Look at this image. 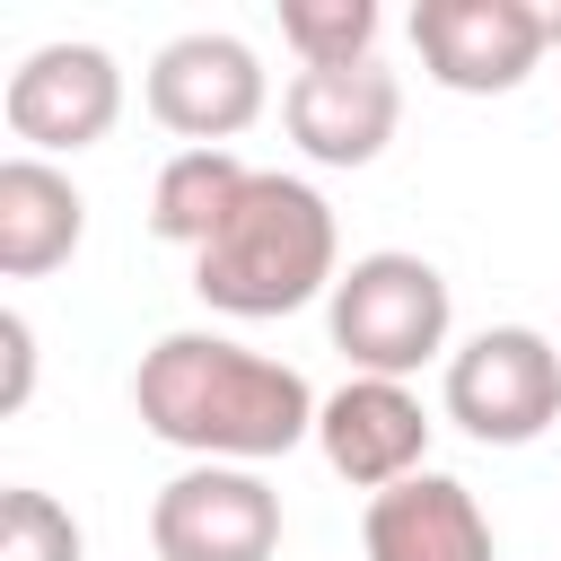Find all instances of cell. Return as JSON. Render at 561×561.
<instances>
[{
	"instance_id": "obj_15",
	"label": "cell",
	"mask_w": 561,
	"mask_h": 561,
	"mask_svg": "<svg viewBox=\"0 0 561 561\" xmlns=\"http://www.w3.org/2000/svg\"><path fill=\"white\" fill-rule=\"evenodd\" d=\"M0 561H79V517L53 491L9 482L0 491Z\"/></svg>"
},
{
	"instance_id": "obj_6",
	"label": "cell",
	"mask_w": 561,
	"mask_h": 561,
	"mask_svg": "<svg viewBox=\"0 0 561 561\" xmlns=\"http://www.w3.org/2000/svg\"><path fill=\"white\" fill-rule=\"evenodd\" d=\"M158 561H272L280 552V491L263 465H184L149 500Z\"/></svg>"
},
{
	"instance_id": "obj_13",
	"label": "cell",
	"mask_w": 561,
	"mask_h": 561,
	"mask_svg": "<svg viewBox=\"0 0 561 561\" xmlns=\"http://www.w3.org/2000/svg\"><path fill=\"white\" fill-rule=\"evenodd\" d=\"M245 158L237 149H175L167 167H158V184H149V228L167 237V245H210L219 237V219L237 210V193H245Z\"/></svg>"
},
{
	"instance_id": "obj_12",
	"label": "cell",
	"mask_w": 561,
	"mask_h": 561,
	"mask_svg": "<svg viewBox=\"0 0 561 561\" xmlns=\"http://www.w3.org/2000/svg\"><path fill=\"white\" fill-rule=\"evenodd\" d=\"M88 237V193L53 167V158H0V272L9 280H44L79 254Z\"/></svg>"
},
{
	"instance_id": "obj_7",
	"label": "cell",
	"mask_w": 561,
	"mask_h": 561,
	"mask_svg": "<svg viewBox=\"0 0 561 561\" xmlns=\"http://www.w3.org/2000/svg\"><path fill=\"white\" fill-rule=\"evenodd\" d=\"M140 96H149V114H158L175 140H193V149H228V140L272 105V79H263V61H254L245 35L193 26V35L158 44Z\"/></svg>"
},
{
	"instance_id": "obj_11",
	"label": "cell",
	"mask_w": 561,
	"mask_h": 561,
	"mask_svg": "<svg viewBox=\"0 0 561 561\" xmlns=\"http://www.w3.org/2000/svg\"><path fill=\"white\" fill-rule=\"evenodd\" d=\"M359 543H368V561H500L491 517L456 473H412V482L377 491L359 517Z\"/></svg>"
},
{
	"instance_id": "obj_16",
	"label": "cell",
	"mask_w": 561,
	"mask_h": 561,
	"mask_svg": "<svg viewBox=\"0 0 561 561\" xmlns=\"http://www.w3.org/2000/svg\"><path fill=\"white\" fill-rule=\"evenodd\" d=\"M26 394H35V324L0 307V412H26Z\"/></svg>"
},
{
	"instance_id": "obj_1",
	"label": "cell",
	"mask_w": 561,
	"mask_h": 561,
	"mask_svg": "<svg viewBox=\"0 0 561 561\" xmlns=\"http://www.w3.org/2000/svg\"><path fill=\"white\" fill-rule=\"evenodd\" d=\"M131 412L193 465H272L298 438H316L324 394L289 359L245 351L228 333H167L131 368Z\"/></svg>"
},
{
	"instance_id": "obj_2",
	"label": "cell",
	"mask_w": 561,
	"mask_h": 561,
	"mask_svg": "<svg viewBox=\"0 0 561 561\" xmlns=\"http://www.w3.org/2000/svg\"><path fill=\"white\" fill-rule=\"evenodd\" d=\"M342 280V228H333V202L307 184V175H280V167H254L237 210L219 219V237L193 254V298L219 307V316H298L316 298H333Z\"/></svg>"
},
{
	"instance_id": "obj_8",
	"label": "cell",
	"mask_w": 561,
	"mask_h": 561,
	"mask_svg": "<svg viewBox=\"0 0 561 561\" xmlns=\"http://www.w3.org/2000/svg\"><path fill=\"white\" fill-rule=\"evenodd\" d=\"M412 44H421V70L447 96H508L552 53L535 0H421L412 9Z\"/></svg>"
},
{
	"instance_id": "obj_4",
	"label": "cell",
	"mask_w": 561,
	"mask_h": 561,
	"mask_svg": "<svg viewBox=\"0 0 561 561\" xmlns=\"http://www.w3.org/2000/svg\"><path fill=\"white\" fill-rule=\"evenodd\" d=\"M447 421L482 447H535L561 421V351L535 324H482L447 351Z\"/></svg>"
},
{
	"instance_id": "obj_9",
	"label": "cell",
	"mask_w": 561,
	"mask_h": 561,
	"mask_svg": "<svg viewBox=\"0 0 561 561\" xmlns=\"http://www.w3.org/2000/svg\"><path fill=\"white\" fill-rule=\"evenodd\" d=\"M316 447L351 491H394L412 473H430V412L403 377H342L316 412Z\"/></svg>"
},
{
	"instance_id": "obj_10",
	"label": "cell",
	"mask_w": 561,
	"mask_h": 561,
	"mask_svg": "<svg viewBox=\"0 0 561 561\" xmlns=\"http://www.w3.org/2000/svg\"><path fill=\"white\" fill-rule=\"evenodd\" d=\"M280 123L316 167H368L394 123H403V79L386 61H342V70H298L280 88Z\"/></svg>"
},
{
	"instance_id": "obj_14",
	"label": "cell",
	"mask_w": 561,
	"mask_h": 561,
	"mask_svg": "<svg viewBox=\"0 0 561 561\" xmlns=\"http://www.w3.org/2000/svg\"><path fill=\"white\" fill-rule=\"evenodd\" d=\"M280 44L298 53V70L377 61V0H280Z\"/></svg>"
},
{
	"instance_id": "obj_5",
	"label": "cell",
	"mask_w": 561,
	"mask_h": 561,
	"mask_svg": "<svg viewBox=\"0 0 561 561\" xmlns=\"http://www.w3.org/2000/svg\"><path fill=\"white\" fill-rule=\"evenodd\" d=\"M0 114L26 158H79L123 123V70L105 44H35L9 70Z\"/></svg>"
},
{
	"instance_id": "obj_3",
	"label": "cell",
	"mask_w": 561,
	"mask_h": 561,
	"mask_svg": "<svg viewBox=\"0 0 561 561\" xmlns=\"http://www.w3.org/2000/svg\"><path fill=\"white\" fill-rule=\"evenodd\" d=\"M447 324H456L447 272L430 254H394V245L342 263V280L324 298V333L351 359V377H412V368H430L447 351Z\"/></svg>"
}]
</instances>
